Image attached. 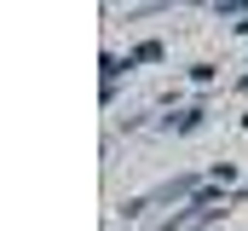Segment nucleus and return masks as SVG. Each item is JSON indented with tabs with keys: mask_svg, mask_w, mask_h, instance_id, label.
Listing matches in <instances>:
<instances>
[]
</instances>
